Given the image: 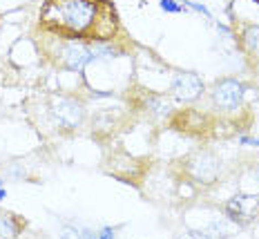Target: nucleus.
Listing matches in <instances>:
<instances>
[{"label": "nucleus", "instance_id": "1", "mask_svg": "<svg viewBox=\"0 0 259 239\" xmlns=\"http://www.w3.org/2000/svg\"><path fill=\"white\" fill-rule=\"evenodd\" d=\"M96 7L92 0H50L42 12V23L74 34H83L94 25Z\"/></svg>", "mask_w": 259, "mask_h": 239}, {"label": "nucleus", "instance_id": "2", "mask_svg": "<svg viewBox=\"0 0 259 239\" xmlns=\"http://www.w3.org/2000/svg\"><path fill=\"white\" fill-rule=\"evenodd\" d=\"M52 116L54 123L63 130H76L85 118V107L83 103L72 99V96H56L52 101Z\"/></svg>", "mask_w": 259, "mask_h": 239}, {"label": "nucleus", "instance_id": "3", "mask_svg": "<svg viewBox=\"0 0 259 239\" xmlns=\"http://www.w3.org/2000/svg\"><path fill=\"white\" fill-rule=\"evenodd\" d=\"M212 103L224 112H235L244 103V85L235 78L219 81L212 92Z\"/></svg>", "mask_w": 259, "mask_h": 239}, {"label": "nucleus", "instance_id": "4", "mask_svg": "<svg viewBox=\"0 0 259 239\" xmlns=\"http://www.w3.org/2000/svg\"><path fill=\"white\" fill-rule=\"evenodd\" d=\"M58 61H61V65L67 67L69 72L80 74L94 61V56H92L90 45H83V43H65L61 50H58Z\"/></svg>", "mask_w": 259, "mask_h": 239}, {"label": "nucleus", "instance_id": "5", "mask_svg": "<svg viewBox=\"0 0 259 239\" xmlns=\"http://www.w3.org/2000/svg\"><path fill=\"white\" fill-rule=\"evenodd\" d=\"M217 172H219V161L214 159L212 154L208 152H201V154H194L190 161H188V175H190L197 183H212L217 179Z\"/></svg>", "mask_w": 259, "mask_h": 239}, {"label": "nucleus", "instance_id": "6", "mask_svg": "<svg viewBox=\"0 0 259 239\" xmlns=\"http://www.w3.org/2000/svg\"><path fill=\"white\" fill-rule=\"evenodd\" d=\"M172 94L179 101H194L203 94V83L197 74L192 72H181L172 81Z\"/></svg>", "mask_w": 259, "mask_h": 239}, {"label": "nucleus", "instance_id": "7", "mask_svg": "<svg viewBox=\"0 0 259 239\" xmlns=\"http://www.w3.org/2000/svg\"><path fill=\"white\" fill-rule=\"evenodd\" d=\"M90 47H92V56H94V61L96 58H116V56H121V50L112 47L110 43H105V41L96 43V45H90Z\"/></svg>", "mask_w": 259, "mask_h": 239}, {"label": "nucleus", "instance_id": "8", "mask_svg": "<svg viewBox=\"0 0 259 239\" xmlns=\"http://www.w3.org/2000/svg\"><path fill=\"white\" fill-rule=\"evenodd\" d=\"M18 235V224L12 215H0V237H16Z\"/></svg>", "mask_w": 259, "mask_h": 239}, {"label": "nucleus", "instance_id": "9", "mask_svg": "<svg viewBox=\"0 0 259 239\" xmlns=\"http://www.w3.org/2000/svg\"><path fill=\"white\" fill-rule=\"evenodd\" d=\"M244 41H246L248 50H257V45H259V27H248L246 34H244Z\"/></svg>", "mask_w": 259, "mask_h": 239}, {"label": "nucleus", "instance_id": "10", "mask_svg": "<svg viewBox=\"0 0 259 239\" xmlns=\"http://www.w3.org/2000/svg\"><path fill=\"white\" fill-rule=\"evenodd\" d=\"M159 5H161V9H163V12H170V14H181L183 12V7H179L175 0H161Z\"/></svg>", "mask_w": 259, "mask_h": 239}, {"label": "nucleus", "instance_id": "11", "mask_svg": "<svg viewBox=\"0 0 259 239\" xmlns=\"http://www.w3.org/2000/svg\"><path fill=\"white\" fill-rule=\"evenodd\" d=\"M186 5H190V7L194 9V12H201L203 16H210V12L206 7H203V5H199V3H190V0H186Z\"/></svg>", "mask_w": 259, "mask_h": 239}, {"label": "nucleus", "instance_id": "12", "mask_svg": "<svg viewBox=\"0 0 259 239\" xmlns=\"http://www.w3.org/2000/svg\"><path fill=\"white\" fill-rule=\"evenodd\" d=\"M99 235L103 237V239H110V237H114V235H116V230H114V228H103V230H101Z\"/></svg>", "mask_w": 259, "mask_h": 239}, {"label": "nucleus", "instance_id": "13", "mask_svg": "<svg viewBox=\"0 0 259 239\" xmlns=\"http://www.w3.org/2000/svg\"><path fill=\"white\" fill-rule=\"evenodd\" d=\"M244 145H259V139H250V137H241L239 139Z\"/></svg>", "mask_w": 259, "mask_h": 239}, {"label": "nucleus", "instance_id": "14", "mask_svg": "<svg viewBox=\"0 0 259 239\" xmlns=\"http://www.w3.org/2000/svg\"><path fill=\"white\" fill-rule=\"evenodd\" d=\"M5 197H7V192H5V190H3V181H0V202H3Z\"/></svg>", "mask_w": 259, "mask_h": 239}, {"label": "nucleus", "instance_id": "15", "mask_svg": "<svg viewBox=\"0 0 259 239\" xmlns=\"http://www.w3.org/2000/svg\"><path fill=\"white\" fill-rule=\"evenodd\" d=\"M257 177H259V170H257Z\"/></svg>", "mask_w": 259, "mask_h": 239}]
</instances>
